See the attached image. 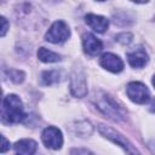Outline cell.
I'll return each mask as SVG.
<instances>
[{"label":"cell","instance_id":"cell-1","mask_svg":"<svg viewBox=\"0 0 155 155\" xmlns=\"http://www.w3.org/2000/svg\"><path fill=\"white\" fill-rule=\"evenodd\" d=\"M1 117L4 122L18 124L24 120L25 113L21 98L16 94H7L2 101Z\"/></svg>","mask_w":155,"mask_h":155},{"label":"cell","instance_id":"cell-2","mask_svg":"<svg viewBox=\"0 0 155 155\" xmlns=\"http://www.w3.org/2000/svg\"><path fill=\"white\" fill-rule=\"evenodd\" d=\"M96 105L105 116L111 120L121 121L126 117V113L122 107H120L113 97L105 93H99L98 97H96Z\"/></svg>","mask_w":155,"mask_h":155},{"label":"cell","instance_id":"cell-3","mask_svg":"<svg viewBox=\"0 0 155 155\" xmlns=\"http://www.w3.org/2000/svg\"><path fill=\"white\" fill-rule=\"evenodd\" d=\"M69 35H70V30L67 23L63 21H56L47 30L45 39L46 41L52 44H62L69 38Z\"/></svg>","mask_w":155,"mask_h":155},{"label":"cell","instance_id":"cell-4","mask_svg":"<svg viewBox=\"0 0 155 155\" xmlns=\"http://www.w3.org/2000/svg\"><path fill=\"white\" fill-rule=\"evenodd\" d=\"M126 92H127V96L128 98L134 102V103H138V104H143V103H147L150 98V92L148 90V87L142 84V82H138V81H132L127 85V88H126Z\"/></svg>","mask_w":155,"mask_h":155},{"label":"cell","instance_id":"cell-5","mask_svg":"<svg viewBox=\"0 0 155 155\" xmlns=\"http://www.w3.org/2000/svg\"><path fill=\"white\" fill-rule=\"evenodd\" d=\"M98 131L105 137V138H108V139H110L111 142H114V143H116L117 145H120V147H122L127 153H138V150L137 149H134L133 147H132V144L124 137V136H121L119 132H116L115 130H113V128H110V127H107L105 125H99L98 126Z\"/></svg>","mask_w":155,"mask_h":155},{"label":"cell","instance_id":"cell-6","mask_svg":"<svg viewBox=\"0 0 155 155\" xmlns=\"http://www.w3.org/2000/svg\"><path fill=\"white\" fill-rule=\"evenodd\" d=\"M41 138H42L44 144H45L47 148L53 149V150L59 149V148L62 147V144H63V136H62V132H61L57 127H53V126L46 127V128L42 131Z\"/></svg>","mask_w":155,"mask_h":155},{"label":"cell","instance_id":"cell-7","mask_svg":"<svg viewBox=\"0 0 155 155\" xmlns=\"http://www.w3.org/2000/svg\"><path fill=\"white\" fill-rule=\"evenodd\" d=\"M70 91L75 97H85L87 94V85L82 70H74L70 76Z\"/></svg>","mask_w":155,"mask_h":155},{"label":"cell","instance_id":"cell-8","mask_svg":"<svg viewBox=\"0 0 155 155\" xmlns=\"http://www.w3.org/2000/svg\"><path fill=\"white\" fill-rule=\"evenodd\" d=\"M99 64L104 69H107L111 73H120L124 69V62L121 61V58L110 52L102 54V57L99 59Z\"/></svg>","mask_w":155,"mask_h":155},{"label":"cell","instance_id":"cell-9","mask_svg":"<svg viewBox=\"0 0 155 155\" xmlns=\"http://www.w3.org/2000/svg\"><path fill=\"white\" fill-rule=\"evenodd\" d=\"M82 46L86 53L91 54V56H96L98 54L102 48H103V44L99 39H97L93 34L91 33H86L82 36Z\"/></svg>","mask_w":155,"mask_h":155},{"label":"cell","instance_id":"cell-10","mask_svg":"<svg viewBox=\"0 0 155 155\" xmlns=\"http://www.w3.org/2000/svg\"><path fill=\"white\" fill-rule=\"evenodd\" d=\"M127 59H128V63L131 64V67L143 68L148 63V54L144 48L138 47V48L133 50L132 52L127 53Z\"/></svg>","mask_w":155,"mask_h":155},{"label":"cell","instance_id":"cell-11","mask_svg":"<svg viewBox=\"0 0 155 155\" xmlns=\"http://www.w3.org/2000/svg\"><path fill=\"white\" fill-rule=\"evenodd\" d=\"M85 21L94 31H98V33L105 31L108 29V25H109V21L105 17L98 16V15H93V13L86 15Z\"/></svg>","mask_w":155,"mask_h":155},{"label":"cell","instance_id":"cell-12","mask_svg":"<svg viewBox=\"0 0 155 155\" xmlns=\"http://www.w3.org/2000/svg\"><path fill=\"white\" fill-rule=\"evenodd\" d=\"M13 149L17 154H24V155H31L36 151V142L33 139H21L16 142L13 145Z\"/></svg>","mask_w":155,"mask_h":155},{"label":"cell","instance_id":"cell-13","mask_svg":"<svg viewBox=\"0 0 155 155\" xmlns=\"http://www.w3.org/2000/svg\"><path fill=\"white\" fill-rule=\"evenodd\" d=\"M38 58L44 63H53L61 61V56L58 53H54L45 47H40L38 50Z\"/></svg>","mask_w":155,"mask_h":155},{"label":"cell","instance_id":"cell-14","mask_svg":"<svg viewBox=\"0 0 155 155\" xmlns=\"http://www.w3.org/2000/svg\"><path fill=\"white\" fill-rule=\"evenodd\" d=\"M41 80H42V84L46 85V86L53 85V84H56V82L59 81V73L57 70H47V71H44L42 75H41Z\"/></svg>","mask_w":155,"mask_h":155},{"label":"cell","instance_id":"cell-15","mask_svg":"<svg viewBox=\"0 0 155 155\" xmlns=\"http://www.w3.org/2000/svg\"><path fill=\"white\" fill-rule=\"evenodd\" d=\"M8 76H10V79H11L12 81H15V82H22L23 79H24L23 71H19V70H16V69L10 70V71H8Z\"/></svg>","mask_w":155,"mask_h":155},{"label":"cell","instance_id":"cell-16","mask_svg":"<svg viewBox=\"0 0 155 155\" xmlns=\"http://www.w3.org/2000/svg\"><path fill=\"white\" fill-rule=\"evenodd\" d=\"M120 36L124 38V39H120V40H117V41H120V42H122V44H128V42H131V40H132V35L128 34V33H122V34H120Z\"/></svg>","mask_w":155,"mask_h":155},{"label":"cell","instance_id":"cell-17","mask_svg":"<svg viewBox=\"0 0 155 155\" xmlns=\"http://www.w3.org/2000/svg\"><path fill=\"white\" fill-rule=\"evenodd\" d=\"M1 140H2V147H1V153H5L7 149H8V142H7V139L4 137V136H1Z\"/></svg>","mask_w":155,"mask_h":155},{"label":"cell","instance_id":"cell-18","mask_svg":"<svg viewBox=\"0 0 155 155\" xmlns=\"http://www.w3.org/2000/svg\"><path fill=\"white\" fill-rule=\"evenodd\" d=\"M1 22H2V29H1V36H4L6 34V30H7V21L5 17L1 18Z\"/></svg>","mask_w":155,"mask_h":155},{"label":"cell","instance_id":"cell-19","mask_svg":"<svg viewBox=\"0 0 155 155\" xmlns=\"http://www.w3.org/2000/svg\"><path fill=\"white\" fill-rule=\"evenodd\" d=\"M149 109H150V111L155 113V98H153V99H151L150 105H149Z\"/></svg>","mask_w":155,"mask_h":155},{"label":"cell","instance_id":"cell-20","mask_svg":"<svg viewBox=\"0 0 155 155\" xmlns=\"http://www.w3.org/2000/svg\"><path fill=\"white\" fill-rule=\"evenodd\" d=\"M133 2H137V4H144V2H147L148 0H132Z\"/></svg>","mask_w":155,"mask_h":155},{"label":"cell","instance_id":"cell-21","mask_svg":"<svg viewBox=\"0 0 155 155\" xmlns=\"http://www.w3.org/2000/svg\"><path fill=\"white\" fill-rule=\"evenodd\" d=\"M153 85L155 86V75H154V78H153Z\"/></svg>","mask_w":155,"mask_h":155},{"label":"cell","instance_id":"cell-22","mask_svg":"<svg viewBox=\"0 0 155 155\" xmlns=\"http://www.w3.org/2000/svg\"><path fill=\"white\" fill-rule=\"evenodd\" d=\"M97 1H104V0H97Z\"/></svg>","mask_w":155,"mask_h":155}]
</instances>
